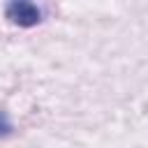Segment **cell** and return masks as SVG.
<instances>
[{"mask_svg":"<svg viewBox=\"0 0 148 148\" xmlns=\"http://www.w3.org/2000/svg\"><path fill=\"white\" fill-rule=\"evenodd\" d=\"M5 16L18 28H32L42 21V12L32 0H7Z\"/></svg>","mask_w":148,"mask_h":148,"instance_id":"6da1fadb","label":"cell"},{"mask_svg":"<svg viewBox=\"0 0 148 148\" xmlns=\"http://www.w3.org/2000/svg\"><path fill=\"white\" fill-rule=\"evenodd\" d=\"M0 127H2V134H9V130H12V125H9L5 111H0Z\"/></svg>","mask_w":148,"mask_h":148,"instance_id":"7a4b0ae2","label":"cell"}]
</instances>
